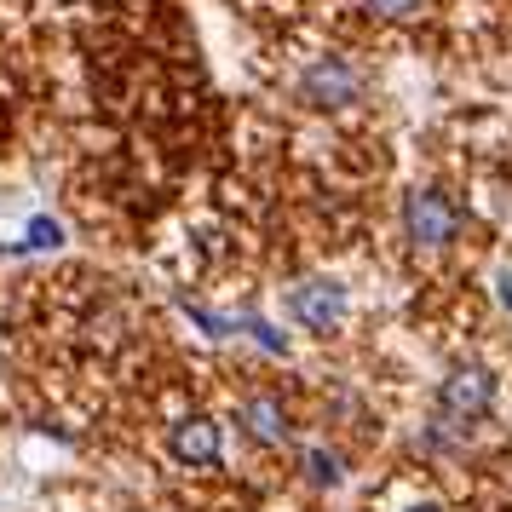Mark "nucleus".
I'll use <instances>...</instances> for the list:
<instances>
[{
	"mask_svg": "<svg viewBox=\"0 0 512 512\" xmlns=\"http://www.w3.org/2000/svg\"><path fill=\"white\" fill-rule=\"evenodd\" d=\"M167 455L190 472H213V466L225 461V432H219V420L213 415H179L167 426Z\"/></svg>",
	"mask_w": 512,
	"mask_h": 512,
	"instance_id": "nucleus-5",
	"label": "nucleus"
},
{
	"mask_svg": "<svg viewBox=\"0 0 512 512\" xmlns=\"http://www.w3.org/2000/svg\"><path fill=\"white\" fill-rule=\"evenodd\" d=\"M420 6L426 0H363V12L374 24H409V18H420Z\"/></svg>",
	"mask_w": 512,
	"mask_h": 512,
	"instance_id": "nucleus-8",
	"label": "nucleus"
},
{
	"mask_svg": "<svg viewBox=\"0 0 512 512\" xmlns=\"http://www.w3.org/2000/svg\"><path fill=\"white\" fill-rule=\"evenodd\" d=\"M489 409H495V374L484 363H455L438 386V420H455V426H484Z\"/></svg>",
	"mask_w": 512,
	"mask_h": 512,
	"instance_id": "nucleus-3",
	"label": "nucleus"
},
{
	"mask_svg": "<svg viewBox=\"0 0 512 512\" xmlns=\"http://www.w3.org/2000/svg\"><path fill=\"white\" fill-rule=\"evenodd\" d=\"M403 512H443V507H438V501H409Z\"/></svg>",
	"mask_w": 512,
	"mask_h": 512,
	"instance_id": "nucleus-10",
	"label": "nucleus"
},
{
	"mask_svg": "<svg viewBox=\"0 0 512 512\" xmlns=\"http://www.w3.org/2000/svg\"><path fill=\"white\" fill-rule=\"evenodd\" d=\"M300 472H305V484L340 489L346 484V455H340V449H323V443H311V449H300Z\"/></svg>",
	"mask_w": 512,
	"mask_h": 512,
	"instance_id": "nucleus-7",
	"label": "nucleus"
},
{
	"mask_svg": "<svg viewBox=\"0 0 512 512\" xmlns=\"http://www.w3.org/2000/svg\"><path fill=\"white\" fill-rule=\"evenodd\" d=\"M58 242H64V231H58L52 219H35V225H29V248H58Z\"/></svg>",
	"mask_w": 512,
	"mask_h": 512,
	"instance_id": "nucleus-9",
	"label": "nucleus"
},
{
	"mask_svg": "<svg viewBox=\"0 0 512 512\" xmlns=\"http://www.w3.org/2000/svg\"><path fill=\"white\" fill-rule=\"evenodd\" d=\"M363 93H369V70L351 52H317L300 70V81H294V98H300L305 110H323V116L351 110Z\"/></svg>",
	"mask_w": 512,
	"mask_h": 512,
	"instance_id": "nucleus-1",
	"label": "nucleus"
},
{
	"mask_svg": "<svg viewBox=\"0 0 512 512\" xmlns=\"http://www.w3.org/2000/svg\"><path fill=\"white\" fill-rule=\"evenodd\" d=\"M288 317L305 328V334H328V328H340L346 323V311H351V294H346V282H334V277H305L288 288Z\"/></svg>",
	"mask_w": 512,
	"mask_h": 512,
	"instance_id": "nucleus-4",
	"label": "nucleus"
},
{
	"mask_svg": "<svg viewBox=\"0 0 512 512\" xmlns=\"http://www.w3.org/2000/svg\"><path fill=\"white\" fill-rule=\"evenodd\" d=\"M236 420H242L248 443H259V449H282V443H294V420H288L282 392H248L242 397V409H236Z\"/></svg>",
	"mask_w": 512,
	"mask_h": 512,
	"instance_id": "nucleus-6",
	"label": "nucleus"
},
{
	"mask_svg": "<svg viewBox=\"0 0 512 512\" xmlns=\"http://www.w3.org/2000/svg\"><path fill=\"white\" fill-rule=\"evenodd\" d=\"M403 231H409V242H415L420 254L449 248V242L461 236V208H455V196L438 190V185L409 190V202H403Z\"/></svg>",
	"mask_w": 512,
	"mask_h": 512,
	"instance_id": "nucleus-2",
	"label": "nucleus"
}]
</instances>
